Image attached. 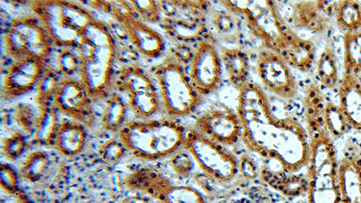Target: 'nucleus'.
<instances>
[{
	"label": "nucleus",
	"instance_id": "43",
	"mask_svg": "<svg viewBox=\"0 0 361 203\" xmlns=\"http://www.w3.org/2000/svg\"><path fill=\"white\" fill-rule=\"evenodd\" d=\"M238 160V176L250 182L259 178L260 166L250 154H241Z\"/></svg>",
	"mask_w": 361,
	"mask_h": 203
},
{
	"label": "nucleus",
	"instance_id": "27",
	"mask_svg": "<svg viewBox=\"0 0 361 203\" xmlns=\"http://www.w3.org/2000/svg\"><path fill=\"white\" fill-rule=\"evenodd\" d=\"M58 111L53 104L38 109V117L32 137L35 146L39 147H54L58 127Z\"/></svg>",
	"mask_w": 361,
	"mask_h": 203
},
{
	"label": "nucleus",
	"instance_id": "24",
	"mask_svg": "<svg viewBox=\"0 0 361 203\" xmlns=\"http://www.w3.org/2000/svg\"><path fill=\"white\" fill-rule=\"evenodd\" d=\"M154 90L157 88L152 75L137 63L121 66L116 70L113 92L130 96Z\"/></svg>",
	"mask_w": 361,
	"mask_h": 203
},
{
	"label": "nucleus",
	"instance_id": "19",
	"mask_svg": "<svg viewBox=\"0 0 361 203\" xmlns=\"http://www.w3.org/2000/svg\"><path fill=\"white\" fill-rule=\"evenodd\" d=\"M338 182L341 203H361V147L356 140H348L338 158Z\"/></svg>",
	"mask_w": 361,
	"mask_h": 203
},
{
	"label": "nucleus",
	"instance_id": "11",
	"mask_svg": "<svg viewBox=\"0 0 361 203\" xmlns=\"http://www.w3.org/2000/svg\"><path fill=\"white\" fill-rule=\"evenodd\" d=\"M4 40L6 54L12 61L33 56L48 63L53 56V42L35 15L12 20Z\"/></svg>",
	"mask_w": 361,
	"mask_h": 203
},
{
	"label": "nucleus",
	"instance_id": "22",
	"mask_svg": "<svg viewBox=\"0 0 361 203\" xmlns=\"http://www.w3.org/2000/svg\"><path fill=\"white\" fill-rule=\"evenodd\" d=\"M222 67L231 85L238 90L243 88L250 79V56L240 45L220 47Z\"/></svg>",
	"mask_w": 361,
	"mask_h": 203
},
{
	"label": "nucleus",
	"instance_id": "23",
	"mask_svg": "<svg viewBox=\"0 0 361 203\" xmlns=\"http://www.w3.org/2000/svg\"><path fill=\"white\" fill-rule=\"evenodd\" d=\"M221 6V8H214L212 4L208 14L209 31L218 42L224 41L228 44H240L243 38L244 24L243 20L234 13L228 11L222 6Z\"/></svg>",
	"mask_w": 361,
	"mask_h": 203
},
{
	"label": "nucleus",
	"instance_id": "28",
	"mask_svg": "<svg viewBox=\"0 0 361 203\" xmlns=\"http://www.w3.org/2000/svg\"><path fill=\"white\" fill-rule=\"evenodd\" d=\"M53 161L47 151L37 149L29 153L18 169L19 176L31 185L42 182L50 173Z\"/></svg>",
	"mask_w": 361,
	"mask_h": 203
},
{
	"label": "nucleus",
	"instance_id": "12",
	"mask_svg": "<svg viewBox=\"0 0 361 203\" xmlns=\"http://www.w3.org/2000/svg\"><path fill=\"white\" fill-rule=\"evenodd\" d=\"M186 69L193 87L204 98L220 90L224 72L220 44L214 37L195 44V53Z\"/></svg>",
	"mask_w": 361,
	"mask_h": 203
},
{
	"label": "nucleus",
	"instance_id": "8",
	"mask_svg": "<svg viewBox=\"0 0 361 203\" xmlns=\"http://www.w3.org/2000/svg\"><path fill=\"white\" fill-rule=\"evenodd\" d=\"M183 148L191 154L202 173L221 185H227L237 178L238 160L236 154L195 128H188Z\"/></svg>",
	"mask_w": 361,
	"mask_h": 203
},
{
	"label": "nucleus",
	"instance_id": "46",
	"mask_svg": "<svg viewBox=\"0 0 361 203\" xmlns=\"http://www.w3.org/2000/svg\"><path fill=\"white\" fill-rule=\"evenodd\" d=\"M123 203H150L144 195L131 196L125 199Z\"/></svg>",
	"mask_w": 361,
	"mask_h": 203
},
{
	"label": "nucleus",
	"instance_id": "31",
	"mask_svg": "<svg viewBox=\"0 0 361 203\" xmlns=\"http://www.w3.org/2000/svg\"><path fill=\"white\" fill-rule=\"evenodd\" d=\"M127 104L135 119L152 118L162 111L157 90L130 95Z\"/></svg>",
	"mask_w": 361,
	"mask_h": 203
},
{
	"label": "nucleus",
	"instance_id": "3",
	"mask_svg": "<svg viewBox=\"0 0 361 203\" xmlns=\"http://www.w3.org/2000/svg\"><path fill=\"white\" fill-rule=\"evenodd\" d=\"M324 99L317 86L309 87L304 102L309 135L306 198L308 203H341L338 182L340 157L322 118Z\"/></svg>",
	"mask_w": 361,
	"mask_h": 203
},
{
	"label": "nucleus",
	"instance_id": "29",
	"mask_svg": "<svg viewBox=\"0 0 361 203\" xmlns=\"http://www.w3.org/2000/svg\"><path fill=\"white\" fill-rule=\"evenodd\" d=\"M105 102L104 111L102 117V130L117 135L127 122V102H125L122 96L116 92H113Z\"/></svg>",
	"mask_w": 361,
	"mask_h": 203
},
{
	"label": "nucleus",
	"instance_id": "30",
	"mask_svg": "<svg viewBox=\"0 0 361 203\" xmlns=\"http://www.w3.org/2000/svg\"><path fill=\"white\" fill-rule=\"evenodd\" d=\"M334 20L343 34L361 31V3L357 1H338Z\"/></svg>",
	"mask_w": 361,
	"mask_h": 203
},
{
	"label": "nucleus",
	"instance_id": "1",
	"mask_svg": "<svg viewBox=\"0 0 361 203\" xmlns=\"http://www.w3.org/2000/svg\"><path fill=\"white\" fill-rule=\"evenodd\" d=\"M236 111L243 125L241 143L248 152L263 160L276 161L291 173L301 172L306 167L309 156L306 127L295 118L276 117L259 83L251 80L238 90Z\"/></svg>",
	"mask_w": 361,
	"mask_h": 203
},
{
	"label": "nucleus",
	"instance_id": "20",
	"mask_svg": "<svg viewBox=\"0 0 361 203\" xmlns=\"http://www.w3.org/2000/svg\"><path fill=\"white\" fill-rule=\"evenodd\" d=\"M259 179L283 197L295 199L307 195V176L301 172H289L276 161H263Z\"/></svg>",
	"mask_w": 361,
	"mask_h": 203
},
{
	"label": "nucleus",
	"instance_id": "9",
	"mask_svg": "<svg viewBox=\"0 0 361 203\" xmlns=\"http://www.w3.org/2000/svg\"><path fill=\"white\" fill-rule=\"evenodd\" d=\"M90 5L101 8L111 15L123 29L132 47L140 56L147 59H157L166 53V43L162 35L142 21L128 1L90 2Z\"/></svg>",
	"mask_w": 361,
	"mask_h": 203
},
{
	"label": "nucleus",
	"instance_id": "6",
	"mask_svg": "<svg viewBox=\"0 0 361 203\" xmlns=\"http://www.w3.org/2000/svg\"><path fill=\"white\" fill-rule=\"evenodd\" d=\"M149 73L156 82L161 108L166 118L177 121L188 118L204 102V97L193 87L186 66L172 54H167Z\"/></svg>",
	"mask_w": 361,
	"mask_h": 203
},
{
	"label": "nucleus",
	"instance_id": "32",
	"mask_svg": "<svg viewBox=\"0 0 361 203\" xmlns=\"http://www.w3.org/2000/svg\"><path fill=\"white\" fill-rule=\"evenodd\" d=\"M322 118L329 135L335 140H341L351 130L340 105L331 99H324Z\"/></svg>",
	"mask_w": 361,
	"mask_h": 203
},
{
	"label": "nucleus",
	"instance_id": "15",
	"mask_svg": "<svg viewBox=\"0 0 361 203\" xmlns=\"http://www.w3.org/2000/svg\"><path fill=\"white\" fill-rule=\"evenodd\" d=\"M88 90L75 78H63L54 96L53 105L72 121L90 128L94 122V109Z\"/></svg>",
	"mask_w": 361,
	"mask_h": 203
},
{
	"label": "nucleus",
	"instance_id": "42",
	"mask_svg": "<svg viewBox=\"0 0 361 203\" xmlns=\"http://www.w3.org/2000/svg\"><path fill=\"white\" fill-rule=\"evenodd\" d=\"M18 171L8 163L3 162L0 166V186L6 195L16 196L20 192L18 187Z\"/></svg>",
	"mask_w": 361,
	"mask_h": 203
},
{
	"label": "nucleus",
	"instance_id": "40",
	"mask_svg": "<svg viewBox=\"0 0 361 203\" xmlns=\"http://www.w3.org/2000/svg\"><path fill=\"white\" fill-rule=\"evenodd\" d=\"M38 113L35 109L27 103H20L17 106L15 111V121L18 125L19 130L27 137H32L34 134L35 124Z\"/></svg>",
	"mask_w": 361,
	"mask_h": 203
},
{
	"label": "nucleus",
	"instance_id": "18",
	"mask_svg": "<svg viewBox=\"0 0 361 203\" xmlns=\"http://www.w3.org/2000/svg\"><path fill=\"white\" fill-rule=\"evenodd\" d=\"M276 5L283 19L298 35L306 32L324 37L331 31V19L322 11L318 1L276 2Z\"/></svg>",
	"mask_w": 361,
	"mask_h": 203
},
{
	"label": "nucleus",
	"instance_id": "2",
	"mask_svg": "<svg viewBox=\"0 0 361 203\" xmlns=\"http://www.w3.org/2000/svg\"><path fill=\"white\" fill-rule=\"evenodd\" d=\"M234 13L264 48L275 51L292 69L311 72L315 67L317 47L311 38L301 37L283 19L276 1H220Z\"/></svg>",
	"mask_w": 361,
	"mask_h": 203
},
{
	"label": "nucleus",
	"instance_id": "34",
	"mask_svg": "<svg viewBox=\"0 0 361 203\" xmlns=\"http://www.w3.org/2000/svg\"><path fill=\"white\" fill-rule=\"evenodd\" d=\"M343 73L359 76L361 73V31L344 34Z\"/></svg>",
	"mask_w": 361,
	"mask_h": 203
},
{
	"label": "nucleus",
	"instance_id": "35",
	"mask_svg": "<svg viewBox=\"0 0 361 203\" xmlns=\"http://www.w3.org/2000/svg\"><path fill=\"white\" fill-rule=\"evenodd\" d=\"M59 3L61 14L64 21L74 30L82 34L85 29L94 20L95 18L92 13L77 3L70 1H58Z\"/></svg>",
	"mask_w": 361,
	"mask_h": 203
},
{
	"label": "nucleus",
	"instance_id": "5",
	"mask_svg": "<svg viewBox=\"0 0 361 203\" xmlns=\"http://www.w3.org/2000/svg\"><path fill=\"white\" fill-rule=\"evenodd\" d=\"M188 128L169 118L132 119L117 133L128 153L146 162L169 158L182 149Z\"/></svg>",
	"mask_w": 361,
	"mask_h": 203
},
{
	"label": "nucleus",
	"instance_id": "41",
	"mask_svg": "<svg viewBox=\"0 0 361 203\" xmlns=\"http://www.w3.org/2000/svg\"><path fill=\"white\" fill-rule=\"evenodd\" d=\"M132 8L142 21L147 24H160L162 20L159 2L157 1H128Z\"/></svg>",
	"mask_w": 361,
	"mask_h": 203
},
{
	"label": "nucleus",
	"instance_id": "26",
	"mask_svg": "<svg viewBox=\"0 0 361 203\" xmlns=\"http://www.w3.org/2000/svg\"><path fill=\"white\" fill-rule=\"evenodd\" d=\"M316 79L322 88L326 90L338 89L340 76L338 57L333 43L330 42L325 45L320 56L315 63Z\"/></svg>",
	"mask_w": 361,
	"mask_h": 203
},
{
	"label": "nucleus",
	"instance_id": "44",
	"mask_svg": "<svg viewBox=\"0 0 361 203\" xmlns=\"http://www.w3.org/2000/svg\"><path fill=\"white\" fill-rule=\"evenodd\" d=\"M195 45L175 44L170 50V54H172L176 59L178 60L180 63L185 66H188L191 62L193 53H195Z\"/></svg>",
	"mask_w": 361,
	"mask_h": 203
},
{
	"label": "nucleus",
	"instance_id": "21",
	"mask_svg": "<svg viewBox=\"0 0 361 203\" xmlns=\"http://www.w3.org/2000/svg\"><path fill=\"white\" fill-rule=\"evenodd\" d=\"M338 103L351 130L361 135V80L359 76L343 73L338 86Z\"/></svg>",
	"mask_w": 361,
	"mask_h": 203
},
{
	"label": "nucleus",
	"instance_id": "25",
	"mask_svg": "<svg viewBox=\"0 0 361 203\" xmlns=\"http://www.w3.org/2000/svg\"><path fill=\"white\" fill-rule=\"evenodd\" d=\"M87 128L80 122L64 119L60 122L54 147L64 157H74L82 152L86 146Z\"/></svg>",
	"mask_w": 361,
	"mask_h": 203
},
{
	"label": "nucleus",
	"instance_id": "17",
	"mask_svg": "<svg viewBox=\"0 0 361 203\" xmlns=\"http://www.w3.org/2000/svg\"><path fill=\"white\" fill-rule=\"evenodd\" d=\"M29 6L49 35L54 47L79 49L82 34L66 24L58 1H33L29 3Z\"/></svg>",
	"mask_w": 361,
	"mask_h": 203
},
{
	"label": "nucleus",
	"instance_id": "47",
	"mask_svg": "<svg viewBox=\"0 0 361 203\" xmlns=\"http://www.w3.org/2000/svg\"><path fill=\"white\" fill-rule=\"evenodd\" d=\"M15 203H32L30 199L27 198V195H25L23 192L18 193V195L14 196Z\"/></svg>",
	"mask_w": 361,
	"mask_h": 203
},
{
	"label": "nucleus",
	"instance_id": "7",
	"mask_svg": "<svg viewBox=\"0 0 361 203\" xmlns=\"http://www.w3.org/2000/svg\"><path fill=\"white\" fill-rule=\"evenodd\" d=\"M162 20L160 27L173 44L195 45L214 37L209 31L208 1H159Z\"/></svg>",
	"mask_w": 361,
	"mask_h": 203
},
{
	"label": "nucleus",
	"instance_id": "33",
	"mask_svg": "<svg viewBox=\"0 0 361 203\" xmlns=\"http://www.w3.org/2000/svg\"><path fill=\"white\" fill-rule=\"evenodd\" d=\"M61 77L62 76L56 68L50 66L45 68L39 82L37 83V88H35L37 90L35 103H37L38 109L53 104L58 87L63 79Z\"/></svg>",
	"mask_w": 361,
	"mask_h": 203
},
{
	"label": "nucleus",
	"instance_id": "14",
	"mask_svg": "<svg viewBox=\"0 0 361 203\" xmlns=\"http://www.w3.org/2000/svg\"><path fill=\"white\" fill-rule=\"evenodd\" d=\"M192 128L228 148L237 146L243 138V125L237 111L225 106L202 112L196 117Z\"/></svg>",
	"mask_w": 361,
	"mask_h": 203
},
{
	"label": "nucleus",
	"instance_id": "36",
	"mask_svg": "<svg viewBox=\"0 0 361 203\" xmlns=\"http://www.w3.org/2000/svg\"><path fill=\"white\" fill-rule=\"evenodd\" d=\"M58 72L63 78H74L80 72V61L78 51L72 48H58L56 56Z\"/></svg>",
	"mask_w": 361,
	"mask_h": 203
},
{
	"label": "nucleus",
	"instance_id": "13",
	"mask_svg": "<svg viewBox=\"0 0 361 203\" xmlns=\"http://www.w3.org/2000/svg\"><path fill=\"white\" fill-rule=\"evenodd\" d=\"M256 73L262 88L282 99H295L299 85L292 68L275 51L260 47L256 54Z\"/></svg>",
	"mask_w": 361,
	"mask_h": 203
},
{
	"label": "nucleus",
	"instance_id": "39",
	"mask_svg": "<svg viewBox=\"0 0 361 203\" xmlns=\"http://www.w3.org/2000/svg\"><path fill=\"white\" fill-rule=\"evenodd\" d=\"M27 148V137L21 131H16L2 140V153L6 159H18Z\"/></svg>",
	"mask_w": 361,
	"mask_h": 203
},
{
	"label": "nucleus",
	"instance_id": "10",
	"mask_svg": "<svg viewBox=\"0 0 361 203\" xmlns=\"http://www.w3.org/2000/svg\"><path fill=\"white\" fill-rule=\"evenodd\" d=\"M125 185L133 191L160 203H208L204 193L195 187L177 185L169 177L149 166L132 171Z\"/></svg>",
	"mask_w": 361,
	"mask_h": 203
},
{
	"label": "nucleus",
	"instance_id": "38",
	"mask_svg": "<svg viewBox=\"0 0 361 203\" xmlns=\"http://www.w3.org/2000/svg\"><path fill=\"white\" fill-rule=\"evenodd\" d=\"M169 164L173 172L180 178L186 179L193 175L196 163L191 154L185 148L177 151L169 157Z\"/></svg>",
	"mask_w": 361,
	"mask_h": 203
},
{
	"label": "nucleus",
	"instance_id": "16",
	"mask_svg": "<svg viewBox=\"0 0 361 203\" xmlns=\"http://www.w3.org/2000/svg\"><path fill=\"white\" fill-rule=\"evenodd\" d=\"M49 64L39 58L27 56L12 61L3 77L1 98L12 102L37 88L45 68Z\"/></svg>",
	"mask_w": 361,
	"mask_h": 203
},
{
	"label": "nucleus",
	"instance_id": "4",
	"mask_svg": "<svg viewBox=\"0 0 361 203\" xmlns=\"http://www.w3.org/2000/svg\"><path fill=\"white\" fill-rule=\"evenodd\" d=\"M79 80L92 101H106L113 92L118 45L109 25L95 18L82 32Z\"/></svg>",
	"mask_w": 361,
	"mask_h": 203
},
{
	"label": "nucleus",
	"instance_id": "45",
	"mask_svg": "<svg viewBox=\"0 0 361 203\" xmlns=\"http://www.w3.org/2000/svg\"><path fill=\"white\" fill-rule=\"evenodd\" d=\"M140 54L137 53V50L133 47H124L118 48L117 61L122 64V66H130V64H135L140 58Z\"/></svg>",
	"mask_w": 361,
	"mask_h": 203
},
{
	"label": "nucleus",
	"instance_id": "37",
	"mask_svg": "<svg viewBox=\"0 0 361 203\" xmlns=\"http://www.w3.org/2000/svg\"><path fill=\"white\" fill-rule=\"evenodd\" d=\"M128 153L127 148L118 137L111 138L102 144L99 149V156L103 163L109 166H116Z\"/></svg>",
	"mask_w": 361,
	"mask_h": 203
}]
</instances>
